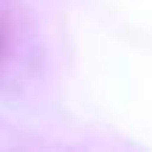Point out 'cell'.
<instances>
[{
	"label": "cell",
	"mask_w": 152,
	"mask_h": 152,
	"mask_svg": "<svg viewBox=\"0 0 152 152\" xmlns=\"http://www.w3.org/2000/svg\"><path fill=\"white\" fill-rule=\"evenodd\" d=\"M0 45H3V34H0Z\"/></svg>",
	"instance_id": "obj_1"
}]
</instances>
